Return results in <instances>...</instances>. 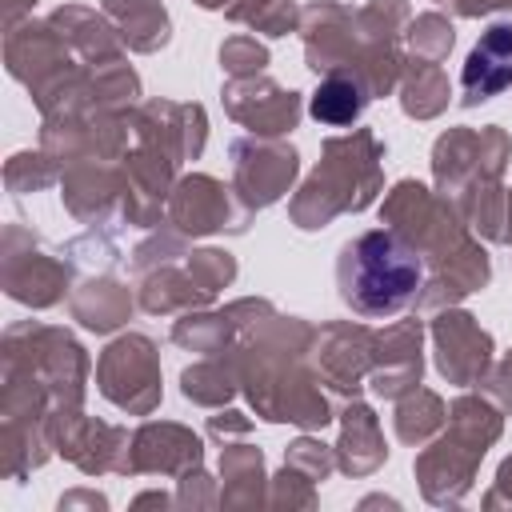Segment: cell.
<instances>
[{
    "instance_id": "cell-1",
    "label": "cell",
    "mask_w": 512,
    "mask_h": 512,
    "mask_svg": "<svg viewBox=\"0 0 512 512\" xmlns=\"http://www.w3.org/2000/svg\"><path fill=\"white\" fill-rule=\"evenodd\" d=\"M420 256L392 232H368L340 256V296L364 316H388L412 300Z\"/></svg>"
},
{
    "instance_id": "cell-2",
    "label": "cell",
    "mask_w": 512,
    "mask_h": 512,
    "mask_svg": "<svg viewBox=\"0 0 512 512\" xmlns=\"http://www.w3.org/2000/svg\"><path fill=\"white\" fill-rule=\"evenodd\" d=\"M512 84V24L488 28L464 68V100H484Z\"/></svg>"
}]
</instances>
